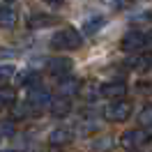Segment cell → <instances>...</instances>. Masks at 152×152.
Returning a JSON list of instances; mask_svg holds the SVG:
<instances>
[{"instance_id": "cell-1", "label": "cell", "mask_w": 152, "mask_h": 152, "mask_svg": "<svg viewBox=\"0 0 152 152\" xmlns=\"http://www.w3.org/2000/svg\"><path fill=\"white\" fill-rule=\"evenodd\" d=\"M83 46V35L76 28H62L51 37V48L53 51H76Z\"/></svg>"}, {"instance_id": "cell-2", "label": "cell", "mask_w": 152, "mask_h": 152, "mask_svg": "<svg viewBox=\"0 0 152 152\" xmlns=\"http://www.w3.org/2000/svg\"><path fill=\"white\" fill-rule=\"evenodd\" d=\"M120 46H122V51H127V53H136V56H138L141 51L152 46V37L148 32H141V30H129L122 37Z\"/></svg>"}, {"instance_id": "cell-3", "label": "cell", "mask_w": 152, "mask_h": 152, "mask_svg": "<svg viewBox=\"0 0 152 152\" xmlns=\"http://www.w3.org/2000/svg\"><path fill=\"white\" fill-rule=\"evenodd\" d=\"M104 118L108 122H127L132 118V104L127 99H118L104 108Z\"/></svg>"}, {"instance_id": "cell-4", "label": "cell", "mask_w": 152, "mask_h": 152, "mask_svg": "<svg viewBox=\"0 0 152 152\" xmlns=\"http://www.w3.org/2000/svg\"><path fill=\"white\" fill-rule=\"evenodd\" d=\"M148 143H150V134L143 129H129L120 136V145L124 150H138V148H145Z\"/></svg>"}, {"instance_id": "cell-5", "label": "cell", "mask_w": 152, "mask_h": 152, "mask_svg": "<svg viewBox=\"0 0 152 152\" xmlns=\"http://www.w3.org/2000/svg\"><path fill=\"white\" fill-rule=\"evenodd\" d=\"M72 69H74V60H72V58L58 56V58H51V60H48V72L53 76H58V78L72 76Z\"/></svg>"}, {"instance_id": "cell-6", "label": "cell", "mask_w": 152, "mask_h": 152, "mask_svg": "<svg viewBox=\"0 0 152 152\" xmlns=\"http://www.w3.org/2000/svg\"><path fill=\"white\" fill-rule=\"evenodd\" d=\"M51 95L42 88H30L28 90V106L32 111H44V108H51Z\"/></svg>"}, {"instance_id": "cell-7", "label": "cell", "mask_w": 152, "mask_h": 152, "mask_svg": "<svg viewBox=\"0 0 152 152\" xmlns=\"http://www.w3.org/2000/svg\"><path fill=\"white\" fill-rule=\"evenodd\" d=\"M16 21H19V10H16V5H12L10 0L2 2V5H0V28L12 30L16 26Z\"/></svg>"}, {"instance_id": "cell-8", "label": "cell", "mask_w": 152, "mask_h": 152, "mask_svg": "<svg viewBox=\"0 0 152 152\" xmlns=\"http://www.w3.org/2000/svg\"><path fill=\"white\" fill-rule=\"evenodd\" d=\"M99 95L106 97V99L118 102V99H122V97L127 95V83H124V81H111V83H104V86L99 88Z\"/></svg>"}, {"instance_id": "cell-9", "label": "cell", "mask_w": 152, "mask_h": 152, "mask_svg": "<svg viewBox=\"0 0 152 152\" xmlns=\"http://www.w3.org/2000/svg\"><path fill=\"white\" fill-rule=\"evenodd\" d=\"M72 138H74V132H72V129L58 127V129H53V132L48 134V145H51V148H65V145L72 143Z\"/></svg>"}, {"instance_id": "cell-10", "label": "cell", "mask_w": 152, "mask_h": 152, "mask_svg": "<svg viewBox=\"0 0 152 152\" xmlns=\"http://www.w3.org/2000/svg\"><path fill=\"white\" fill-rule=\"evenodd\" d=\"M81 92V81L74 78V76H67V78H60V83H58V95L60 97H67V99H72L74 95Z\"/></svg>"}, {"instance_id": "cell-11", "label": "cell", "mask_w": 152, "mask_h": 152, "mask_svg": "<svg viewBox=\"0 0 152 152\" xmlns=\"http://www.w3.org/2000/svg\"><path fill=\"white\" fill-rule=\"evenodd\" d=\"M58 23V16H48V14H30L28 19V28H35V30H42V28H48Z\"/></svg>"}, {"instance_id": "cell-12", "label": "cell", "mask_w": 152, "mask_h": 152, "mask_svg": "<svg viewBox=\"0 0 152 152\" xmlns=\"http://www.w3.org/2000/svg\"><path fill=\"white\" fill-rule=\"evenodd\" d=\"M104 26H106V16L92 14V16H88V19L83 21V32H86V35H95V32H99Z\"/></svg>"}, {"instance_id": "cell-13", "label": "cell", "mask_w": 152, "mask_h": 152, "mask_svg": "<svg viewBox=\"0 0 152 152\" xmlns=\"http://www.w3.org/2000/svg\"><path fill=\"white\" fill-rule=\"evenodd\" d=\"M72 111V99H67V97H58L51 102V113L56 115V118H62Z\"/></svg>"}, {"instance_id": "cell-14", "label": "cell", "mask_w": 152, "mask_h": 152, "mask_svg": "<svg viewBox=\"0 0 152 152\" xmlns=\"http://www.w3.org/2000/svg\"><path fill=\"white\" fill-rule=\"evenodd\" d=\"M113 136H108V134H104V136H99V138H95V141L90 143V150L92 152H111L113 150Z\"/></svg>"}, {"instance_id": "cell-15", "label": "cell", "mask_w": 152, "mask_h": 152, "mask_svg": "<svg viewBox=\"0 0 152 152\" xmlns=\"http://www.w3.org/2000/svg\"><path fill=\"white\" fill-rule=\"evenodd\" d=\"M129 67L136 69V72H145V69H150L152 67V56H145V53H138L136 58L129 60Z\"/></svg>"}, {"instance_id": "cell-16", "label": "cell", "mask_w": 152, "mask_h": 152, "mask_svg": "<svg viewBox=\"0 0 152 152\" xmlns=\"http://www.w3.org/2000/svg\"><path fill=\"white\" fill-rule=\"evenodd\" d=\"M16 102V88L0 86V106H12Z\"/></svg>"}, {"instance_id": "cell-17", "label": "cell", "mask_w": 152, "mask_h": 152, "mask_svg": "<svg viewBox=\"0 0 152 152\" xmlns=\"http://www.w3.org/2000/svg\"><path fill=\"white\" fill-rule=\"evenodd\" d=\"M138 124L141 127H152V104L143 106L141 113H138Z\"/></svg>"}, {"instance_id": "cell-18", "label": "cell", "mask_w": 152, "mask_h": 152, "mask_svg": "<svg viewBox=\"0 0 152 152\" xmlns=\"http://www.w3.org/2000/svg\"><path fill=\"white\" fill-rule=\"evenodd\" d=\"M14 134H16V122L0 120V136H14Z\"/></svg>"}, {"instance_id": "cell-19", "label": "cell", "mask_w": 152, "mask_h": 152, "mask_svg": "<svg viewBox=\"0 0 152 152\" xmlns=\"http://www.w3.org/2000/svg\"><path fill=\"white\" fill-rule=\"evenodd\" d=\"M12 76H14V67H10V65H0V86H5V83L10 81Z\"/></svg>"}, {"instance_id": "cell-20", "label": "cell", "mask_w": 152, "mask_h": 152, "mask_svg": "<svg viewBox=\"0 0 152 152\" xmlns=\"http://www.w3.org/2000/svg\"><path fill=\"white\" fill-rule=\"evenodd\" d=\"M104 2H108L113 10H122V7H127V5H129V0H104Z\"/></svg>"}, {"instance_id": "cell-21", "label": "cell", "mask_w": 152, "mask_h": 152, "mask_svg": "<svg viewBox=\"0 0 152 152\" xmlns=\"http://www.w3.org/2000/svg\"><path fill=\"white\" fill-rule=\"evenodd\" d=\"M44 2H46V5H51V7H60L65 0H44Z\"/></svg>"}, {"instance_id": "cell-22", "label": "cell", "mask_w": 152, "mask_h": 152, "mask_svg": "<svg viewBox=\"0 0 152 152\" xmlns=\"http://www.w3.org/2000/svg\"><path fill=\"white\" fill-rule=\"evenodd\" d=\"M0 152H16V150H0Z\"/></svg>"}]
</instances>
